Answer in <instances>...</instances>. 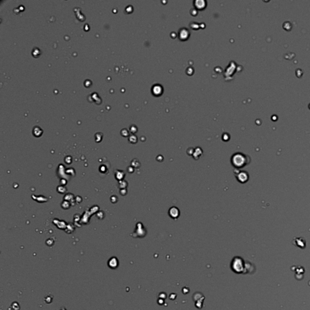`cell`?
<instances>
[{
	"label": "cell",
	"instance_id": "3957f363",
	"mask_svg": "<svg viewBox=\"0 0 310 310\" xmlns=\"http://www.w3.org/2000/svg\"><path fill=\"white\" fill-rule=\"evenodd\" d=\"M109 266L110 268L114 269L118 267V261L116 258H112L109 262Z\"/></svg>",
	"mask_w": 310,
	"mask_h": 310
},
{
	"label": "cell",
	"instance_id": "6da1fadb",
	"mask_svg": "<svg viewBox=\"0 0 310 310\" xmlns=\"http://www.w3.org/2000/svg\"><path fill=\"white\" fill-rule=\"evenodd\" d=\"M246 158L241 153L234 154L231 158V163L237 168H242L246 164Z\"/></svg>",
	"mask_w": 310,
	"mask_h": 310
},
{
	"label": "cell",
	"instance_id": "7a4b0ae2",
	"mask_svg": "<svg viewBox=\"0 0 310 310\" xmlns=\"http://www.w3.org/2000/svg\"><path fill=\"white\" fill-rule=\"evenodd\" d=\"M245 172H242V173H239L238 176V178L239 181L241 182H245V181L248 180V176L246 173H244Z\"/></svg>",
	"mask_w": 310,
	"mask_h": 310
}]
</instances>
